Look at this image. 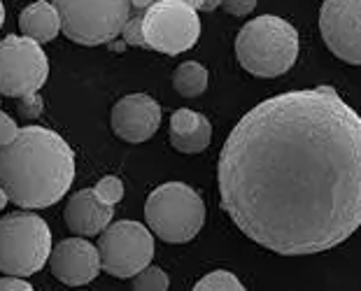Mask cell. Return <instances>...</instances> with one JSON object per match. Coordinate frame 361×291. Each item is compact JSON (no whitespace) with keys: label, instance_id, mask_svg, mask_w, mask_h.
I'll list each match as a JSON object with an SVG mask.
<instances>
[{"label":"cell","instance_id":"cell-11","mask_svg":"<svg viewBox=\"0 0 361 291\" xmlns=\"http://www.w3.org/2000/svg\"><path fill=\"white\" fill-rule=\"evenodd\" d=\"M49 268L54 278L66 287H84L94 282L101 273V256L96 244L84 238H68L51 247Z\"/></svg>","mask_w":361,"mask_h":291},{"label":"cell","instance_id":"cell-15","mask_svg":"<svg viewBox=\"0 0 361 291\" xmlns=\"http://www.w3.org/2000/svg\"><path fill=\"white\" fill-rule=\"evenodd\" d=\"M173 87L184 98L201 96L207 89V70L196 61H187L173 73Z\"/></svg>","mask_w":361,"mask_h":291},{"label":"cell","instance_id":"cell-18","mask_svg":"<svg viewBox=\"0 0 361 291\" xmlns=\"http://www.w3.org/2000/svg\"><path fill=\"white\" fill-rule=\"evenodd\" d=\"M168 285L171 280H168L166 271L157 266H147L133 275V291H168Z\"/></svg>","mask_w":361,"mask_h":291},{"label":"cell","instance_id":"cell-20","mask_svg":"<svg viewBox=\"0 0 361 291\" xmlns=\"http://www.w3.org/2000/svg\"><path fill=\"white\" fill-rule=\"evenodd\" d=\"M203 119H205L203 114L182 107V110L173 112V117H171V133H189V131H194V128L201 124Z\"/></svg>","mask_w":361,"mask_h":291},{"label":"cell","instance_id":"cell-12","mask_svg":"<svg viewBox=\"0 0 361 291\" xmlns=\"http://www.w3.org/2000/svg\"><path fill=\"white\" fill-rule=\"evenodd\" d=\"M161 107L147 94H130L112 107V131L126 142H145L159 131Z\"/></svg>","mask_w":361,"mask_h":291},{"label":"cell","instance_id":"cell-4","mask_svg":"<svg viewBox=\"0 0 361 291\" xmlns=\"http://www.w3.org/2000/svg\"><path fill=\"white\" fill-rule=\"evenodd\" d=\"M145 221L164 242L182 244L196 238L205 224V203L184 182H166L145 203Z\"/></svg>","mask_w":361,"mask_h":291},{"label":"cell","instance_id":"cell-7","mask_svg":"<svg viewBox=\"0 0 361 291\" xmlns=\"http://www.w3.org/2000/svg\"><path fill=\"white\" fill-rule=\"evenodd\" d=\"M142 37L149 49L168 56L191 49L201 37V19L180 0H159L142 14Z\"/></svg>","mask_w":361,"mask_h":291},{"label":"cell","instance_id":"cell-19","mask_svg":"<svg viewBox=\"0 0 361 291\" xmlns=\"http://www.w3.org/2000/svg\"><path fill=\"white\" fill-rule=\"evenodd\" d=\"M94 191L98 194L101 201H105L107 205H117L121 198H124V185H121L119 178H103L98 185L94 187Z\"/></svg>","mask_w":361,"mask_h":291},{"label":"cell","instance_id":"cell-14","mask_svg":"<svg viewBox=\"0 0 361 291\" xmlns=\"http://www.w3.org/2000/svg\"><path fill=\"white\" fill-rule=\"evenodd\" d=\"M19 28L24 37L33 40L37 44L51 42L61 30V17L54 3L47 0H37V3L28 5L19 17Z\"/></svg>","mask_w":361,"mask_h":291},{"label":"cell","instance_id":"cell-28","mask_svg":"<svg viewBox=\"0 0 361 291\" xmlns=\"http://www.w3.org/2000/svg\"><path fill=\"white\" fill-rule=\"evenodd\" d=\"M219 3H221V0H205V3H203V10H205V12H212L214 7H219Z\"/></svg>","mask_w":361,"mask_h":291},{"label":"cell","instance_id":"cell-21","mask_svg":"<svg viewBox=\"0 0 361 291\" xmlns=\"http://www.w3.org/2000/svg\"><path fill=\"white\" fill-rule=\"evenodd\" d=\"M140 12L142 10H137V17H133V19L128 17L124 30H121L124 42L130 44V47H147V44H145V37H142V14Z\"/></svg>","mask_w":361,"mask_h":291},{"label":"cell","instance_id":"cell-25","mask_svg":"<svg viewBox=\"0 0 361 291\" xmlns=\"http://www.w3.org/2000/svg\"><path fill=\"white\" fill-rule=\"evenodd\" d=\"M0 291H35L33 285H28L26 280H19V278H0Z\"/></svg>","mask_w":361,"mask_h":291},{"label":"cell","instance_id":"cell-8","mask_svg":"<svg viewBox=\"0 0 361 291\" xmlns=\"http://www.w3.org/2000/svg\"><path fill=\"white\" fill-rule=\"evenodd\" d=\"M96 249L105 273L114 278H133L154 259V238L140 221L121 219L101 233Z\"/></svg>","mask_w":361,"mask_h":291},{"label":"cell","instance_id":"cell-6","mask_svg":"<svg viewBox=\"0 0 361 291\" xmlns=\"http://www.w3.org/2000/svg\"><path fill=\"white\" fill-rule=\"evenodd\" d=\"M54 7L66 37L84 47L112 42L130 17V0H54Z\"/></svg>","mask_w":361,"mask_h":291},{"label":"cell","instance_id":"cell-27","mask_svg":"<svg viewBox=\"0 0 361 291\" xmlns=\"http://www.w3.org/2000/svg\"><path fill=\"white\" fill-rule=\"evenodd\" d=\"M180 3L189 5V7H194V10L198 12V10H203V3H205V0H180Z\"/></svg>","mask_w":361,"mask_h":291},{"label":"cell","instance_id":"cell-23","mask_svg":"<svg viewBox=\"0 0 361 291\" xmlns=\"http://www.w3.org/2000/svg\"><path fill=\"white\" fill-rule=\"evenodd\" d=\"M17 133H19L17 121H14L10 114L0 112V147H3V144H10L14 137H17Z\"/></svg>","mask_w":361,"mask_h":291},{"label":"cell","instance_id":"cell-30","mask_svg":"<svg viewBox=\"0 0 361 291\" xmlns=\"http://www.w3.org/2000/svg\"><path fill=\"white\" fill-rule=\"evenodd\" d=\"M3 21H5V7H3V0H0V28H3Z\"/></svg>","mask_w":361,"mask_h":291},{"label":"cell","instance_id":"cell-1","mask_svg":"<svg viewBox=\"0 0 361 291\" xmlns=\"http://www.w3.org/2000/svg\"><path fill=\"white\" fill-rule=\"evenodd\" d=\"M221 208L261 247L319 254L361 226V117L334 87L268 98L228 133Z\"/></svg>","mask_w":361,"mask_h":291},{"label":"cell","instance_id":"cell-16","mask_svg":"<svg viewBox=\"0 0 361 291\" xmlns=\"http://www.w3.org/2000/svg\"><path fill=\"white\" fill-rule=\"evenodd\" d=\"M210 140H212V126L207 119H203L189 133H171V144L178 151H182V154H201L203 149H207Z\"/></svg>","mask_w":361,"mask_h":291},{"label":"cell","instance_id":"cell-5","mask_svg":"<svg viewBox=\"0 0 361 291\" xmlns=\"http://www.w3.org/2000/svg\"><path fill=\"white\" fill-rule=\"evenodd\" d=\"M51 254L47 221L33 212H12L0 219V273L28 278L42 271Z\"/></svg>","mask_w":361,"mask_h":291},{"label":"cell","instance_id":"cell-26","mask_svg":"<svg viewBox=\"0 0 361 291\" xmlns=\"http://www.w3.org/2000/svg\"><path fill=\"white\" fill-rule=\"evenodd\" d=\"M154 3H159V0H130V5H133L135 10H147V7Z\"/></svg>","mask_w":361,"mask_h":291},{"label":"cell","instance_id":"cell-9","mask_svg":"<svg viewBox=\"0 0 361 291\" xmlns=\"http://www.w3.org/2000/svg\"><path fill=\"white\" fill-rule=\"evenodd\" d=\"M47 78L49 61L37 42L19 35L0 42V96L21 98L37 94Z\"/></svg>","mask_w":361,"mask_h":291},{"label":"cell","instance_id":"cell-22","mask_svg":"<svg viewBox=\"0 0 361 291\" xmlns=\"http://www.w3.org/2000/svg\"><path fill=\"white\" fill-rule=\"evenodd\" d=\"M19 112L24 114L26 119H37L42 112V98L37 94H28L19 98Z\"/></svg>","mask_w":361,"mask_h":291},{"label":"cell","instance_id":"cell-17","mask_svg":"<svg viewBox=\"0 0 361 291\" xmlns=\"http://www.w3.org/2000/svg\"><path fill=\"white\" fill-rule=\"evenodd\" d=\"M191 291H247V289L240 285V280H238L233 273L214 271L210 275H205L203 280H198L196 287Z\"/></svg>","mask_w":361,"mask_h":291},{"label":"cell","instance_id":"cell-3","mask_svg":"<svg viewBox=\"0 0 361 291\" xmlns=\"http://www.w3.org/2000/svg\"><path fill=\"white\" fill-rule=\"evenodd\" d=\"M235 56L255 78H280L298 58V33L289 21L264 14L240 28Z\"/></svg>","mask_w":361,"mask_h":291},{"label":"cell","instance_id":"cell-29","mask_svg":"<svg viewBox=\"0 0 361 291\" xmlns=\"http://www.w3.org/2000/svg\"><path fill=\"white\" fill-rule=\"evenodd\" d=\"M7 203H10V196H7V194H5V189L0 187V210H3Z\"/></svg>","mask_w":361,"mask_h":291},{"label":"cell","instance_id":"cell-13","mask_svg":"<svg viewBox=\"0 0 361 291\" xmlns=\"http://www.w3.org/2000/svg\"><path fill=\"white\" fill-rule=\"evenodd\" d=\"M112 214L114 205L101 201L94 189H82L66 205V224L75 235L89 238L101 235L112 224Z\"/></svg>","mask_w":361,"mask_h":291},{"label":"cell","instance_id":"cell-2","mask_svg":"<svg viewBox=\"0 0 361 291\" xmlns=\"http://www.w3.org/2000/svg\"><path fill=\"white\" fill-rule=\"evenodd\" d=\"M75 180V154L63 137L44 126L19 128L0 147V187L21 210L59 203Z\"/></svg>","mask_w":361,"mask_h":291},{"label":"cell","instance_id":"cell-24","mask_svg":"<svg viewBox=\"0 0 361 291\" xmlns=\"http://www.w3.org/2000/svg\"><path fill=\"white\" fill-rule=\"evenodd\" d=\"M228 14L233 17H247V14L257 7V0H221L219 3Z\"/></svg>","mask_w":361,"mask_h":291},{"label":"cell","instance_id":"cell-10","mask_svg":"<svg viewBox=\"0 0 361 291\" xmlns=\"http://www.w3.org/2000/svg\"><path fill=\"white\" fill-rule=\"evenodd\" d=\"M319 30L338 58L361 66V0H324Z\"/></svg>","mask_w":361,"mask_h":291}]
</instances>
